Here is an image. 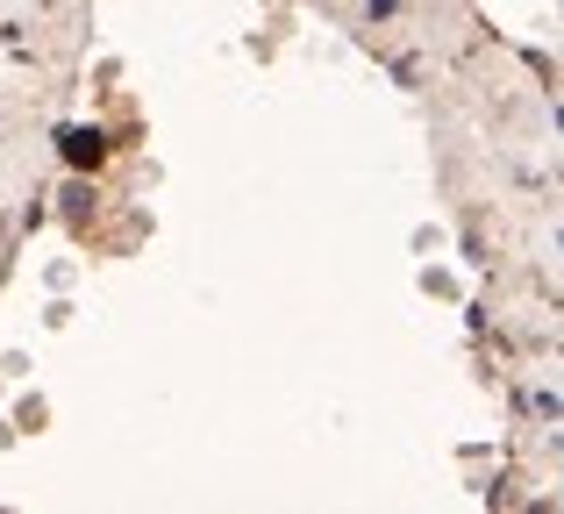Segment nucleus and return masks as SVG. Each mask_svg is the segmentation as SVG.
<instances>
[{
    "instance_id": "1",
    "label": "nucleus",
    "mask_w": 564,
    "mask_h": 514,
    "mask_svg": "<svg viewBox=\"0 0 564 514\" xmlns=\"http://www.w3.org/2000/svg\"><path fill=\"white\" fill-rule=\"evenodd\" d=\"M100 151H108V143H100L94 129H86V136L72 129V136H65V157H72V165H100Z\"/></svg>"
}]
</instances>
